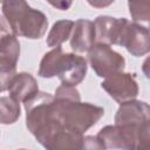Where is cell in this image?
<instances>
[{
    "mask_svg": "<svg viewBox=\"0 0 150 150\" xmlns=\"http://www.w3.org/2000/svg\"><path fill=\"white\" fill-rule=\"evenodd\" d=\"M2 18L15 36L27 39H40L48 28V20L45 13L32 8L22 0H7L1 4Z\"/></svg>",
    "mask_w": 150,
    "mask_h": 150,
    "instance_id": "2",
    "label": "cell"
},
{
    "mask_svg": "<svg viewBox=\"0 0 150 150\" xmlns=\"http://www.w3.org/2000/svg\"><path fill=\"white\" fill-rule=\"evenodd\" d=\"M96 29L93 21L87 19H79L75 21L73 34L70 38V47L76 53L89 52L95 45Z\"/></svg>",
    "mask_w": 150,
    "mask_h": 150,
    "instance_id": "12",
    "label": "cell"
},
{
    "mask_svg": "<svg viewBox=\"0 0 150 150\" xmlns=\"http://www.w3.org/2000/svg\"><path fill=\"white\" fill-rule=\"evenodd\" d=\"M83 135L62 127L43 145L46 150H79Z\"/></svg>",
    "mask_w": 150,
    "mask_h": 150,
    "instance_id": "14",
    "label": "cell"
},
{
    "mask_svg": "<svg viewBox=\"0 0 150 150\" xmlns=\"http://www.w3.org/2000/svg\"><path fill=\"white\" fill-rule=\"evenodd\" d=\"M134 56H143L150 52V30L135 23L128 22L120 42Z\"/></svg>",
    "mask_w": 150,
    "mask_h": 150,
    "instance_id": "9",
    "label": "cell"
},
{
    "mask_svg": "<svg viewBox=\"0 0 150 150\" xmlns=\"http://www.w3.org/2000/svg\"><path fill=\"white\" fill-rule=\"evenodd\" d=\"M136 150H150V121L138 128Z\"/></svg>",
    "mask_w": 150,
    "mask_h": 150,
    "instance_id": "18",
    "label": "cell"
},
{
    "mask_svg": "<svg viewBox=\"0 0 150 150\" xmlns=\"http://www.w3.org/2000/svg\"><path fill=\"white\" fill-rule=\"evenodd\" d=\"M88 60L96 75L104 79L123 71L125 67V60L120 53L112 50L109 45L100 42L90 48Z\"/></svg>",
    "mask_w": 150,
    "mask_h": 150,
    "instance_id": "6",
    "label": "cell"
},
{
    "mask_svg": "<svg viewBox=\"0 0 150 150\" xmlns=\"http://www.w3.org/2000/svg\"><path fill=\"white\" fill-rule=\"evenodd\" d=\"M79 150H107L103 142L97 136H83Z\"/></svg>",
    "mask_w": 150,
    "mask_h": 150,
    "instance_id": "19",
    "label": "cell"
},
{
    "mask_svg": "<svg viewBox=\"0 0 150 150\" xmlns=\"http://www.w3.org/2000/svg\"><path fill=\"white\" fill-rule=\"evenodd\" d=\"M53 101L54 96L45 91H39L34 97L23 103L26 125L41 145H45L63 127L55 114Z\"/></svg>",
    "mask_w": 150,
    "mask_h": 150,
    "instance_id": "4",
    "label": "cell"
},
{
    "mask_svg": "<svg viewBox=\"0 0 150 150\" xmlns=\"http://www.w3.org/2000/svg\"><path fill=\"white\" fill-rule=\"evenodd\" d=\"M74 25H75V22L71 20L56 21L47 35L46 42H47L48 47H52V48L61 47V45L64 41H67L69 38H71Z\"/></svg>",
    "mask_w": 150,
    "mask_h": 150,
    "instance_id": "15",
    "label": "cell"
},
{
    "mask_svg": "<svg viewBox=\"0 0 150 150\" xmlns=\"http://www.w3.org/2000/svg\"><path fill=\"white\" fill-rule=\"evenodd\" d=\"M128 7L134 22L150 30V1H129Z\"/></svg>",
    "mask_w": 150,
    "mask_h": 150,
    "instance_id": "16",
    "label": "cell"
},
{
    "mask_svg": "<svg viewBox=\"0 0 150 150\" xmlns=\"http://www.w3.org/2000/svg\"><path fill=\"white\" fill-rule=\"evenodd\" d=\"M138 128L129 125H107L102 128L97 137L103 142L107 149L136 150Z\"/></svg>",
    "mask_w": 150,
    "mask_h": 150,
    "instance_id": "8",
    "label": "cell"
},
{
    "mask_svg": "<svg viewBox=\"0 0 150 150\" xmlns=\"http://www.w3.org/2000/svg\"><path fill=\"white\" fill-rule=\"evenodd\" d=\"M129 21L125 18H112L109 15H100L95 19L96 39L100 43L118 45L122 39L123 30Z\"/></svg>",
    "mask_w": 150,
    "mask_h": 150,
    "instance_id": "11",
    "label": "cell"
},
{
    "mask_svg": "<svg viewBox=\"0 0 150 150\" xmlns=\"http://www.w3.org/2000/svg\"><path fill=\"white\" fill-rule=\"evenodd\" d=\"M148 121H150V105L138 100H131L120 104L115 115V124L117 125L139 128Z\"/></svg>",
    "mask_w": 150,
    "mask_h": 150,
    "instance_id": "10",
    "label": "cell"
},
{
    "mask_svg": "<svg viewBox=\"0 0 150 150\" xmlns=\"http://www.w3.org/2000/svg\"><path fill=\"white\" fill-rule=\"evenodd\" d=\"M53 107L64 128L82 135L104 115L102 107L81 102L79 90L75 87L66 84H61L55 90Z\"/></svg>",
    "mask_w": 150,
    "mask_h": 150,
    "instance_id": "1",
    "label": "cell"
},
{
    "mask_svg": "<svg viewBox=\"0 0 150 150\" xmlns=\"http://www.w3.org/2000/svg\"><path fill=\"white\" fill-rule=\"evenodd\" d=\"M19 150H26V149H19Z\"/></svg>",
    "mask_w": 150,
    "mask_h": 150,
    "instance_id": "23",
    "label": "cell"
},
{
    "mask_svg": "<svg viewBox=\"0 0 150 150\" xmlns=\"http://www.w3.org/2000/svg\"><path fill=\"white\" fill-rule=\"evenodd\" d=\"M87 68L84 57L74 53H63L62 47H57L43 55L38 73L43 79L57 76L62 84L76 87L84 80Z\"/></svg>",
    "mask_w": 150,
    "mask_h": 150,
    "instance_id": "3",
    "label": "cell"
},
{
    "mask_svg": "<svg viewBox=\"0 0 150 150\" xmlns=\"http://www.w3.org/2000/svg\"><path fill=\"white\" fill-rule=\"evenodd\" d=\"M142 70H143V74L148 79H150V55L146 56V59L144 60V62L142 64Z\"/></svg>",
    "mask_w": 150,
    "mask_h": 150,
    "instance_id": "20",
    "label": "cell"
},
{
    "mask_svg": "<svg viewBox=\"0 0 150 150\" xmlns=\"http://www.w3.org/2000/svg\"><path fill=\"white\" fill-rule=\"evenodd\" d=\"M101 87L120 104L136 100L138 95V84L132 74L129 73H116L101 83Z\"/></svg>",
    "mask_w": 150,
    "mask_h": 150,
    "instance_id": "7",
    "label": "cell"
},
{
    "mask_svg": "<svg viewBox=\"0 0 150 150\" xmlns=\"http://www.w3.org/2000/svg\"><path fill=\"white\" fill-rule=\"evenodd\" d=\"M7 90L11 97L23 103L40 91L36 80L29 73H16L9 81Z\"/></svg>",
    "mask_w": 150,
    "mask_h": 150,
    "instance_id": "13",
    "label": "cell"
},
{
    "mask_svg": "<svg viewBox=\"0 0 150 150\" xmlns=\"http://www.w3.org/2000/svg\"><path fill=\"white\" fill-rule=\"evenodd\" d=\"M52 6L56 7V8H60L61 11H66L70 5H71V1H68V2H64V1H59V2H50Z\"/></svg>",
    "mask_w": 150,
    "mask_h": 150,
    "instance_id": "21",
    "label": "cell"
},
{
    "mask_svg": "<svg viewBox=\"0 0 150 150\" xmlns=\"http://www.w3.org/2000/svg\"><path fill=\"white\" fill-rule=\"evenodd\" d=\"M111 4V1H108V2H96V1H89V5H91V6H95V7H102V6H108V5H110Z\"/></svg>",
    "mask_w": 150,
    "mask_h": 150,
    "instance_id": "22",
    "label": "cell"
},
{
    "mask_svg": "<svg viewBox=\"0 0 150 150\" xmlns=\"http://www.w3.org/2000/svg\"><path fill=\"white\" fill-rule=\"evenodd\" d=\"M0 109V121L2 124H12L20 117V102L11 96H1Z\"/></svg>",
    "mask_w": 150,
    "mask_h": 150,
    "instance_id": "17",
    "label": "cell"
},
{
    "mask_svg": "<svg viewBox=\"0 0 150 150\" xmlns=\"http://www.w3.org/2000/svg\"><path fill=\"white\" fill-rule=\"evenodd\" d=\"M20 56V43L16 36L9 30H6L5 23L1 20L0 36V89L7 90L9 81L16 74V63Z\"/></svg>",
    "mask_w": 150,
    "mask_h": 150,
    "instance_id": "5",
    "label": "cell"
}]
</instances>
